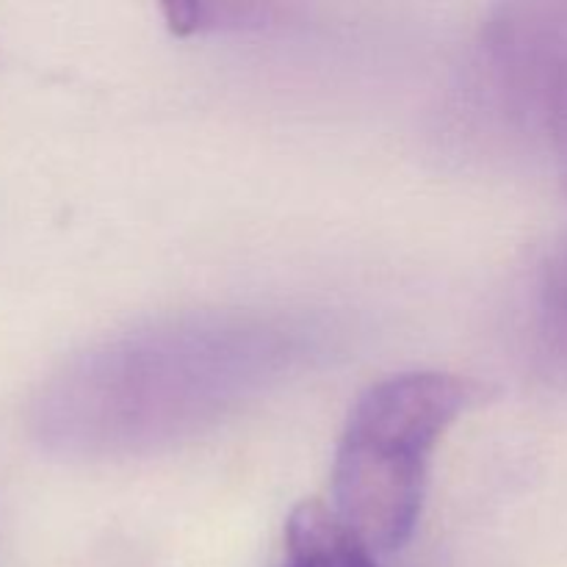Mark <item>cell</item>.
<instances>
[{"instance_id": "cell-1", "label": "cell", "mask_w": 567, "mask_h": 567, "mask_svg": "<svg viewBox=\"0 0 567 567\" xmlns=\"http://www.w3.org/2000/svg\"><path fill=\"white\" fill-rule=\"evenodd\" d=\"M280 347L275 332L244 321H194L116 338L42 388L33 432L55 452L89 454L199 430L275 365Z\"/></svg>"}, {"instance_id": "cell-2", "label": "cell", "mask_w": 567, "mask_h": 567, "mask_svg": "<svg viewBox=\"0 0 567 567\" xmlns=\"http://www.w3.org/2000/svg\"><path fill=\"white\" fill-rule=\"evenodd\" d=\"M485 396V385L443 371L393 374L360 393L338 441L330 504L371 551L408 546L437 443Z\"/></svg>"}, {"instance_id": "cell-3", "label": "cell", "mask_w": 567, "mask_h": 567, "mask_svg": "<svg viewBox=\"0 0 567 567\" xmlns=\"http://www.w3.org/2000/svg\"><path fill=\"white\" fill-rule=\"evenodd\" d=\"M543 116L567 188V53L554 55L543 75ZM540 319L551 352L567 360V230L548 252L540 277Z\"/></svg>"}, {"instance_id": "cell-4", "label": "cell", "mask_w": 567, "mask_h": 567, "mask_svg": "<svg viewBox=\"0 0 567 567\" xmlns=\"http://www.w3.org/2000/svg\"><path fill=\"white\" fill-rule=\"evenodd\" d=\"M277 567H380L377 554L343 524L332 504L308 498L286 520V554Z\"/></svg>"}, {"instance_id": "cell-5", "label": "cell", "mask_w": 567, "mask_h": 567, "mask_svg": "<svg viewBox=\"0 0 567 567\" xmlns=\"http://www.w3.org/2000/svg\"><path fill=\"white\" fill-rule=\"evenodd\" d=\"M166 22L175 33H214L260 28L282 14V6L271 3H166Z\"/></svg>"}]
</instances>
